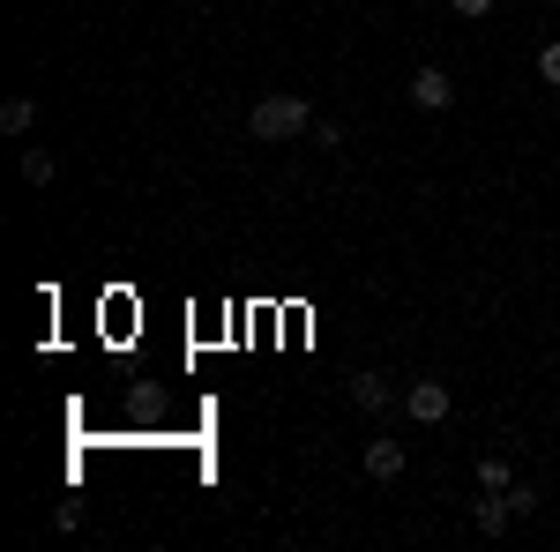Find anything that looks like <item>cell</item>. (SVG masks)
<instances>
[{
	"mask_svg": "<svg viewBox=\"0 0 560 552\" xmlns=\"http://www.w3.org/2000/svg\"><path fill=\"white\" fill-rule=\"evenodd\" d=\"M247 134L255 142H300V134H314V105L292 97V90H277V97H261L247 113Z\"/></svg>",
	"mask_w": 560,
	"mask_h": 552,
	"instance_id": "6da1fadb",
	"label": "cell"
},
{
	"mask_svg": "<svg viewBox=\"0 0 560 552\" xmlns=\"http://www.w3.org/2000/svg\"><path fill=\"white\" fill-rule=\"evenodd\" d=\"M448 403H456L448 381H411V388H404V419H411V425H441V419H448Z\"/></svg>",
	"mask_w": 560,
	"mask_h": 552,
	"instance_id": "7a4b0ae2",
	"label": "cell"
},
{
	"mask_svg": "<svg viewBox=\"0 0 560 552\" xmlns=\"http://www.w3.org/2000/svg\"><path fill=\"white\" fill-rule=\"evenodd\" d=\"M411 105H427V113H448V105H456V83H448V68H419V75H411Z\"/></svg>",
	"mask_w": 560,
	"mask_h": 552,
	"instance_id": "3957f363",
	"label": "cell"
},
{
	"mask_svg": "<svg viewBox=\"0 0 560 552\" xmlns=\"http://www.w3.org/2000/svg\"><path fill=\"white\" fill-rule=\"evenodd\" d=\"M351 403H359V411H388V403H396L388 374H351Z\"/></svg>",
	"mask_w": 560,
	"mask_h": 552,
	"instance_id": "277c9868",
	"label": "cell"
},
{
	"mask_svg": "<svg viewBox=\"0 0 560 552\" xmlns=\"http://www.w3.org/2000/svg\"><path fill=\"white\" fill-rule=\"evenodd\" d=\"M366 478H404V441H366Z\"/></svg>",
	"mask_w": 560,
	"mask_h": 552,
	"instance_id": "5b68a950",
	"label": "cell"
},
{
	"mask_svg": "<svg viewBox=\"0 0 560 552\" xmlns=\"http://www.w3.org/2000/svg\"><path fill=\"white\" fill-rule=\"evenodd\" d=\"M509 522H516V501H509V493H486V501H478V530H486V538H501Z\"/></svg>",
	"mask_w": 560,
	"mask_h": 552,
	"instance_id": "8992f818",
	"label": "cell"
},
{
	"mask_svg": "<svg viewBox=\"0 0 560 552\" xmlns=\"http://www.w3.org/2000/svg\"><path fill=\"white\" fill-rule=\"evenodd\" d=\"M52 172H60L52 150H23V179H31V187H52Z\"/></svg>",
	"mask_w": 560,
	"mask_h": 552,
	"instance_id": "52a82bcc",
	"label": "cell"
},
{
	"mask_svg": "<svg viewBox=\"0 0 560 552\" xmlns=\"http://www.w3.org/2000/svg\"><path fill=\"white\" fill-rule=\"evenodd\" d=\"M31 120H38L31 97H8V105H0V128H8V134H31Z\"/></svg>",
	"mask_w": 560,
	"mask_h": 552,
	"instance_id": "ba28073f",
	"label": "cell"
},
{
	"mask_svg": "<svg viewBox=\"0 0 560 552\" xmlns=\"http://www.w3.org/2000/svg\"><path fill=\"white\" fill-rule=\"evenodd\" d=\"M478 485H486V493H509L516 478H509V463H501V456H486V463H478Z\"/></svg>",
	"mask_w": 560,
	"mask_h": 552,
	"instance_id": "9c48e42d",
	"label": "cell"
},
{
	"mask_svg": "<svg viewBox=\"0 0 560 552\" xmlns=\"http://www.w3.org/2000/svg\"><path fill=\"white\" fill-rule=\"evenodd\" d=\"M538 75H546V83H553V90H560V38H553V45H546V52H538Z\"/></svg>",
	"mask_w": 560,
	"mask_h": 552,
	"instance_id": "30bf717a",
	"label": "cell"
},
{
	"mask_svg": "<svg viewBox=\"0 0 560 552\" xmlns=\"http://www.w3.org/2000/svg\"><path fill=\"white\" fill-rule=\"evenodd\" d=\"M448 8H456L464 23H478V15H493V0H448Z\"/></svg>",
	"mask_w": 560,
	"mask_h": 552,
	"instance_id": "8fae6325",
	"label": "cell"
}]
</instances>
